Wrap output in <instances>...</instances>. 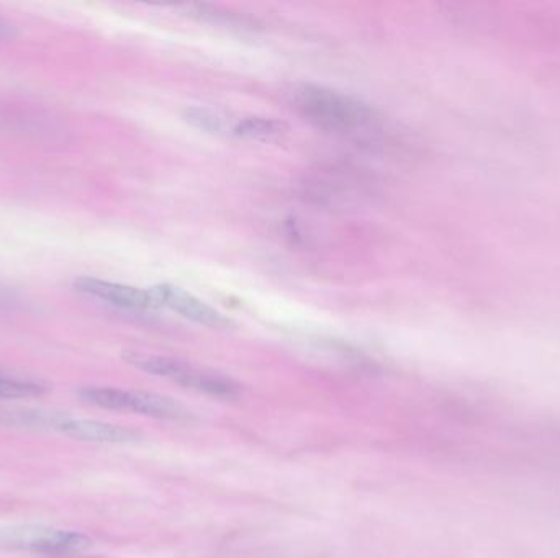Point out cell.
I'll return each mask as SVG.
<instances>
[{
  "instance_id": "obj_11",
  "label": "cell",
  "mask_w": 560,
  "mask_h": 558,
  "mask_svg": "<svg viewBox=\"0 0 560 558\" xmlns=\"http://www.w3.org/2000/svg\"><path fill=\"white\" fill-rule=\"evenodd\" d=\"M190 12L199 17L200 20H205V22L218 23V25H228V27L244 28L251 27L253 23L249 22L248 18L238 17L235 14H226V12H220V10L215 7H208V5H194L190 7Z\"/></svg>"
},
{
  "instance_id": "obj_8",
  "label": "cell",
  "mask_w": 560,
  "mask_h": 558,
  "mask_svg": "<svg viewBox=\"0 0 560 558\" xmlns=\"http://www.w3.org/2000/svg\"><path fill=\"white\" fill-rule=\"evenodd\" d=\"M231 133L244 140L276 141L289 133V125L274 118L249 117L236 122Z\"/></svg>"
},
{
  "instance_id": "obj_1",
  "label": "cell",
  "mask_w": 560,
  "mask_h": 558,
  "mask_svg": "<svg viewBox=\"0 0 560 558\" xmlns=\"http://www.w3.org/2000/svg\"><path fill=\"white\" fill-rule=\"evenodd\" d=\"M292 104L300 117L321 130L357 133L374 125V108L353 95L328 87L303 84L294 90Z\"/></svg>"
},
{
  "instance_id": "obj_7",
  "label": "cell",
  "mask_w": 560,
  "mask_h": 558,
  "mask_svg": "<svg viewBox=\"0 0 560 558\" xmlns=\"http://www.w3.org/2000/svg\"><path fill=\"white\" fill-rule=\"evenodd\" d=\"M50 428L56 429L64 436L97 444H128L138 441L141 437L140 432L118 424L104 423L97 419L69 418L63 414H53Z\"/></svg>"
},
{
  "instance_id": "obj_2",
  "label": "cell",
  "mask_w": 560,
  "mask_h": 558,
  "mask_svg": "<svg viewBox=\"0 0 560 558\" xmlns=\"http://www.w3.org/2000/svg\"><path fill=\"white\" fill-rule=\"evenodd\" d=\"M123 359L146 374L168 378L171 382L179 383L182 387L190 388L195 392L205 393L215 398H225V400H233L241 395V385L233 378L217 374L212 370L199 369L179 359L141 354V352H125Z\"/></svg>"
},
{
  "instance_id": "obj_10",
  "label": "cell",
  "mask_w": 560,
  "mask_h": 558,
  "mask_svg": "<svg viewBox=\"0 0 560 558\" xmlns=\"http://www.w3.org/2000/svg\"><path fill=\"white\" fill-rule=\"evenodd\" d=\"M184 120L195 128H199V130L207 131V133H223V131L230 130L226 118L215 110H210V108H187L184 112Z\"/></svg>"
},
{
  "instance_id": "obj_4",
  "label": "cell",
  "mask_w": 560,
  "mask_h": 558,
  "mask_svg": "<svg viewBox=\"0 0 560 558\" xmlns=\"http://www.w3.org/2000/svg\"><path fill=\"white\" fill-rule=\"evenodd\" d=\"M0 544L48 557H68L91 549L92 539L69 529L46 526H12L0 529Z\"/></svg>"
},
{
  "instance_id": "obj_3",
  "label": "cell",
  "mask_w": 560,
  "mask_h": 558,
  "mask_svg": "<svg viewBox=\"0 0 560 558\" xmlns=\"http://www.w3.org/2000/svg\"><path fill=\"white\" fill-rule=\"evenodd\" d=\"M82 400L89 405L112 411H131L156 419L187 421L190 411L171 396L158 393L122 390L113 387H87L81 390Z\"/></svg>"
},
{
  "instance_id": "obj_5",
  "label": "cell",
  "mask_w": 560,
  "mask_h": 558,
  "mask_svg": "<svg viewBox=\"0 0 560 558\" xmlns=\"http://www.w3.org/2000/svg\"><path fill=\"white\" fill-rule=\"evenodd\" d=\"M150 292L153 293L154 300L159 306H166L169 310L176 311L177 315H181L186 320L212 329H226L233 324L230 318L223 316L220 311L208 306L200 298L177 285H156Z\"/></svg>"
},
{
  "instance_id": "obj_12",
  "label": "cell",
  "mask_w": 560,
  "mask_h": 558,
  "mask_svg": "<svg viewBox=\"0 0 560 558\" xmlns=\"http://www.w3.org/2000/svg\"><path fill=\"white\" fill-rule=\"evenodd\" d=\"M12 35H14V27L0 18V40L2 38H9Z\"/></svg>"
},
{
  "instance_id": "obj_9",
  "label": "cell",
  "mask_w": 560,
  "mask_h": 558,
  "mask_svg": "<svg viewBox=\"0 0 560 558\" xmlns=\"http://www.w3.org/2000/svg\"><path fill=\"white\" fill-rule=\"evenodd\" d=\"M50 392L46 383L32 378L14 377L0 374V400H17V398H35Z\"/></svg>"
},
{
  "instance_id": "obj_6",
  "label": "cell",
  "mask_w": 560,
  "mask_h": 558,
  "mask_svg": "<svg viewBox=\"0 0 560 558\" xmlns=\"http://www.w3.org/2000/svg\"><path fill=\"white\" fill-rule=\"evenodd\" d=\"M74 288L86 297L95 298L107 305L117 306L128 311H150L159 308L150 290L115 284L109 280L95 277H81L74 280Z\"/></svg>"
}]
</instances>
